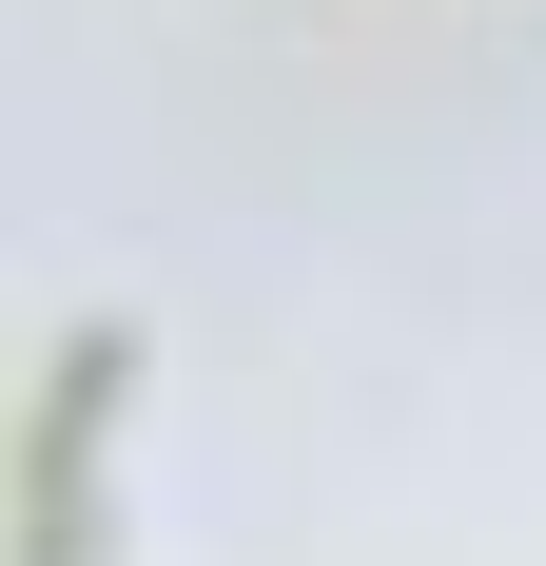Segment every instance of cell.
Segmentation results:
<instances>
[{"instance_id": "1", "label": "cell", "mask_w": 546, "mask_h": 566, "mask_svg": "<svg viewBox=\"0 0 546 566\" xmlns=\"http://www.w3.org/2000/svg\"><path fill=\"white\" fill-rule=\"evenodd\" d=\"M117 371H137V333H59L40 371V430H20V566H98V430H117Z\"/></svg>"}]
</instances>
